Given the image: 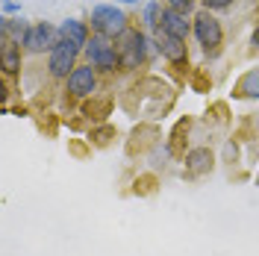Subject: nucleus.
<instances>
[{"label":"nucleus","mask_w":259,"mask_h":256,"mask_svg":"<svg viewBox=\"0 0 259 256\" xmlns=\"http://www.w3.org/2000/svg\"><path fill=\"white\" fill-rule=\"evenodd\" d=\"M194 35H197V41L203 45V50H206V53H212V56L218 53V48H221V38H224L221 24H218L209 12H203V15L194 18Z\"/></svg>","instance_id":"nucleus-3"},{"label":"nucleus","mask_w":259,"mask_h":256,"mask_svg":"<svg viewBox=\"0 0 259 256\" xmlns=\"http://www.w3.org/2000/svg\"><path fill=\"white\" fill-rule=\"evenodd\" d=\"M59 38L71 41V45H77V48H85V45H89V30L82 27L80 21H62V27H59Z\"/></svg>","instance_id":"nucleus-10"},{"label":"nucleus","mask_w":259,"mask_h":256,"mask_svg":"<svg viewBox=\"0 0 259 256\" xmlns=\"http://www.w3.org/2000/svg\"><path fill=\"white\" fill-rule=\"evenodd\" d=\"M186 168H189V174H203V171H209L212 168V153L206 150V147L192 150V153L186 156Z\"/></svg>","instance_id":"nucleus-11"},{"label":"nucleus","mask_w":259,"mask_h":256,"mask_svg":"<svg viewBox=\"0 0 259 256\" xmlns=\"http://www.w3.org/2000/svg\"><path fill=\"white\" fill-rule=\"evenodd\" d=\"M3 71H9V74L18 71V48L9 41H3Z\"/></svg>","instance_id":"nucleus-13"},{"label":"nucleus","mask_w":259,"mask_h":256,"mask_svg":"<svg viewBox=\"0 0 259 256\" xmlns=\"http://www.w3.org/2000/svg\"><path fill=\"white\" fill-rule=\"evenodd\" d=\"M124 3H130V0H124Z\"/></svg>","instance_id":"nucleus-18"},{"label":"nucleus","mask_w":259,"mask_h":256,"mask_svg":"<svg viewBox=\"0 0 259 256\" xmlns=\"http://www.w3.org/2000/svg\"><path fill=\"white\" fill-rule=\"evenodd\" d=\"M168 6H171V9H177V12H186V9L192 6V0H168Z\"/></svg>","instance_id":"nucleus-15"},{"label":"nucleus","mask_w":259,"mask_h":256,"mask_svg":"<svg viewBox=\"0 0 259 256\" xmlns=\"http://www.w3.org/2000/svg\"><path fill=\"white\" fill-rule=\"evenodd\" d=\"M85 53H89V62L95 68H103V71H115L121 65V53H115V45L106 41V35H95L85 45Z\"/></svg>","instance_id":"nucleus-2"},{"label":"nucleus","mask_w":259,"mask_h":256,"mask_svg":"<svg viewBox=\"0 0 259 256\" xmlns=\"http://www.w3.org/2000/svg\"><path fill=\"white\" fill-rule=\"evenodd\" d=\"M95 86H97V80H95V68H92V65H89V68H74L71 77H68V92L77 95V97L92 95Z\"/></svg>","instance_id":"nucleus-7"},{"label":"nucleus","mask_w":259,"mask_h":256,"mask_svg":"<svg viewBox=\"0 0 259 256\" xmlns=\"http://www.w3.org/2000/svg\"><path fill=\"white\" fill-rule=\"evenodd\" d=\"M239 92H242L244 97H259V68H253V71L244 74L242 82H239Z\"/></svg>","instance_id":"nucleus-12"},{"label":"nucleus","mask_w":259,"mask_h":256,"mask_svg":"<svg viewBox=\"0 0 259 256\" xmlns=\"http://www.w3.org/2000/svg\"><path fill=\"white\" fill-rule=\"evenodd\" d=\"M162 30L171 32L174 38H186L192 27H189V21H186V12H177V9L168 6V9L162 12Z\"/></svg>","instance_id":"nucleus-9"},{"label":"nucleus","mask_w":259,"mask_h":256,"mask_svg":"<svg viewBox=\"0 0 259 256\" xmlns=\"http://www.w3.org/2000/svg\"><path fill=\"white\" fill-rule=\"evenodd\" d=\"M145 59V35L139 30L121 32V65L124 68H139Z\"/></svg>","instance_id":"nucleus-5"},{"label":"nucleus","mask_w":259,"mask_h":256,"mask_svg":"<svg viewBox=\"0 0 259 256\" xmlns=\"http://www.w3.org/2000/svg\"><path fill=\"white\" fill-rule=\"evenodd\" d=\"M253 45H259V30H256V32H253Z\"/></svg>","instance_id":"nucleus-17"},{"label":"nucleus","mask_w":259,"mask_h":256,"mask_svg":"<svg viewBox=\"0 0 259 256\" xmlns=\"http://www.w3.org/2000/svg\"><path fill=\"white\" fill-rule=\"evenodd\" d=\"M77 53H80V48H77V45H71V41L59 38V41H56V48L50 50V59H48L50 74H53V77H71L68 71L74 68Z\"/></svg>","instance_id":"nucleus-4"},{"label":"nucleus","mask_w":259,"mask_h":256,"mask_svg":"<svg viewBox=\"0 0 259 256\" xmlns=\"http://www.w3.org/2000/svg\"><path fill=\"white\" fill-rule=\"evenodd\" d=\"M203 3H206V9H227L233 0H203Z\"/></svg>","instance_id":"nucleus-16"},{"label":"nucleus","mask_w":259,"mask_h":256,"mask_svg":"<svg viewBox=\"0 0 259 256\" xmlns=\"http://www.w3.org/2000/svg\"><path fill=\"white\" fill-rule=\"evenodd\" d=\"M159 21H162L159 18V3H150V6L145 9V24L147 27H156Z\"/></svg>","instance_id":"nucleus-14"},{"label":"nucleus","mask_w":259,"mask_h":256,"mask_svg":"<svg viewBox=\"0 0 259 256\" xmlns=\"http://www.w3.org/2000/svg\"><path fill=\"white\" fill-rule=\"evenodd\" d=\"M124 21H127L124 12L115 9V6H95L92 9V27L97 32H103V35H121V32H127Z\"/></svg>","instance_id":"nucleus-1"},{"label":"nucleus","mask_w":259,"mask_h":256,"mask_svg":"<svg viewBox=\"0 0 259 256\" xmlns=\"http://www.w3.org/2000/svg\"><path fill=\"white\" fill-rule=\"evenodd\" d=\"M24 48L30 53H41V50H53L56 48V30L50 24H35L27 30L24 35Z\"/></svg>","instance_id":"nucleus-6"},{"label":"nucleus","mask_w":259,"mask_h":256,"mask_svg":"<svg viewBox=\"0 0 259 256\" xmlns=\"http://www.w3.org/2000/svg\"><path fill=\"white\" fill-rule=\"evenodd\" d=\"M156 48L165 59H171V62H183L186 59V45H183V38H174L171 32L165 30H156Z\"/></svg>","instance_id":"nucleus-8"}]
</instances>
